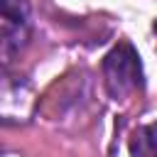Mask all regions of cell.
<instances>
[{"label":"cell","mask_w":157,"mask_h":157,"mask_svg":"<svg viewBox=\"0 0 157 157\" xmlns=\"http://www.w3.org/2000/svg\"><path fill=\"white\" fill-rule=\"evenodd\" d=\"M132 157H157V123L135 130L130 140Z\"/></svg>","instance_id":"3957f363"},{"label":"cell","mask_w":157,"mask_h":157,"mask_svg":"<svg viewBox=\"0 0 157 157\" xmlns=\"http://www.w3.org/2000/svg\"><path fill=\"white\" fill-rule=\"evenodd\" d=\"M155 34H157V22H155Z\"/></svg>","instance_id":"277c9868"},{"label":"cell","mask_w":157,"mask_h":157,"mask_svg":"<svg viewBox=\"0 0 157 157\" xmlns=\"http://www.w3.org/2000/svg\"><path fill=\"white\" fill-rule=\"evenodd\" d=\"M2 15V56L10 61L29 37V2L27 0H0Z\"/></svg>","instance_id":"7a4b0ae2"},{"label":"cell","mask_w":157,"mask_h":157,"mask_svg":"<svg viewBox=\"0 0 157 157\" xmlns=\"http://www.w3.org/2000/svg\"><path fill=\"white\" fill-rule=\"evenodd\" d=\"M103 81H105V91L113 101H120L145 86L140 54L132 49L130 42L115 44L103 56Z\"/></svg>","instance_id":"6da1fadb"}]
</instances>
